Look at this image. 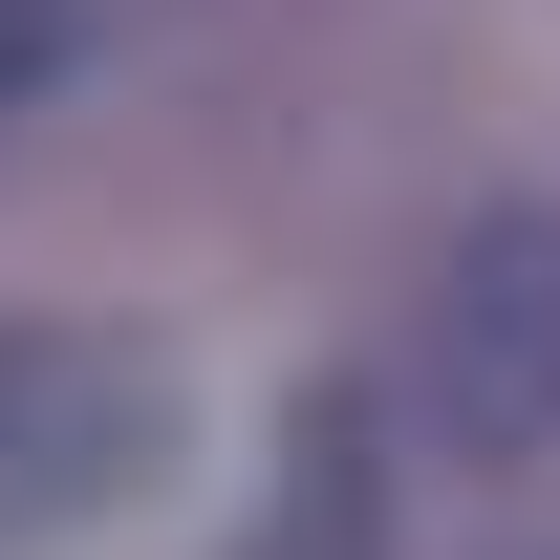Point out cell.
Segmentation results:
<instances>
[{"label":"cell","mask_w":560,"mask_h":560,"mask_svg":"<svg viewBox=\"0 0 560 560\" xmlns=\"http://www.w3.org/2000/svg\"><path fill=\"white\" fill-rule=\"evenodd\" d=\"M237 560H388V453H366V388H302L280 410V495Z\"/></svg>","instance_id":"obj_3"},{"label":"cell","mask_w":560,"mask_h":560,"mask_svg":"<svg viewBox=\"0 0 560 560\" xmlns=\"http://www.w3.org/2000/svg\"><path fill=\"white\" fill-rule=\"evenodd\" d=\"M66 44H86V0H0V108H44V86H66Z\"/></svg>","instance_id":"obj_4"},{"label":"cell","mask_w":560,"mask_h":560,"mask_svg":"<svg viewBox=\"0 0 560 560\" xmlns=\"http://www.w3.org/2000/svg\"><path fill=\"white\" fill-rule=\"evenodd\" d=\"M410 388L453 453H560V215L539 195H495L453 259H431V324H410Z\"/></svg>","instance_id":"obj_2"},{"label":"cell","mask_w":560,"mask_h":560,"mask_svg":"<svg viewBox=\"0 0 560 560\" xmlns=\"http://www.w3.org/2000/svg\"><path fill=\"white\" fill-rule=\"evenodd\" d=\"M173 475V346L151 324H0V560L86 539V517H130Z\"/></svg>","instance_id":"obj_1"}]
</instances>
